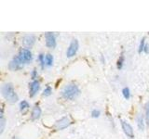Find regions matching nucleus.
<instances>
[{
    "mask_svg": "<svg viewBox=\"0 0 149 139\" xmlns=\"http://www.w3.org/2000/svg\"><path fill=\"white\" fill-rule=\"evenodd\" d=\"M1 94L8 103L14 104L19 100V96L11 83H6L1 86Z\"/></svg>",
    "mask_w": 149,
    "mask_h": 139,
    "instance_id": "f257e3e1",
    "label": "nucleus"
},
{
    "mask_svg": "<svg viewBox=\"0 0 149 139\" xmlns=\"http://www.w3.org/2000/svg\"><path fill=\"white\" fill-rule=\"evenodd\" d=\"M61 95L64 99L73 100L80 95V89L76 83H68L63 88Z\"/></svg>",
    "mask_w": 149,
    "mask_h": 139,
    "instance_id": "f03ea898",
    "label": "nucleus"
},
{
    "mask_svg": "<svg viewBox=\"0 0 149 139\" xmlns=\"http://www.w3.org/2000/svg\"><path fill=\"white\" fill-rule=\"evenodd\" d=\"M17 57L24 65L31 63L33 60V54L29 48H21Z\"/></svg>",
    "mask_w": 149,
    "mask_h": 139,
    "instance_id": "7ed1b4c3",
    "label": "nucleus"
},
{
    "mask_svg": "<svg viewBox=\"0 0 149 139\" xmlns=\"http://www.w3.org/2000/svg\"><path fill=\"white\" fill-rule=\"evenodd\" d=\"M72 123V120L68 116H63L58 120H56V122L54 124V128L56 130H63L65 128L69 127Z\"/></svg>",
    "mask_w": 149,
    "mask_h": 139,
    "instance_id": "20e7f679",
    "label": "nucleus"
},
{
    "mask_svg": "<svg viewBox=\"0 0 149 139\" xmlns=\"http://www.w3.org/2000/svg\"><path fill=\"white\" fill-rule=\"evenodd\" d=\"M78 48H79V43L77 39H73L71 42H70V44L67 47V50H66V57L67 58H73L74 55L77 53L78 51Z\"/></svg>",
    "mask_w": 149,
    "mask_h": 139,
    "instance_id": "39448f33",
    "label": "nucleus"
},
{
    "mask_svg": "<svg viewBox=\"0 0 149 139\" xmlns=\"http://www.w3.org/2000/svg\"><path fill=\"white\" fill-rule=\"evenodd\" d=\"M45 44L46 46L49 48L53 49L57 45V39H56V35L53 32H46L45 34Z\"/></svg>",
    "mask_w": 149,
    "mask_h": 139,
    "instance_id": "423d86ee",
    "label": "nucleus"
},
{
    "mask_svg": "<svg viewBox=\"0 0 149 139\" xmlns=\"http://www.w3.org/2000/svg\"><path fill=\"white\" fill-rule=\"evenodd\" d=\"M121 128H122L125 136L129 139H133L134 138V131L132 126L126 120H121Z\"/></svg>",
    "mask_w": 149,
    "mask_h": 139,
    "instance_id": "0eeeda50",
    "label": "nucleus"
},
{
    "mask_svg": "<svg viewBox=\"0 0 149 139\" xmlns=\"http://www.w3.org/2000/svg\"><path fill=\"white\" fill-rule=\"evenodd\" d=\"M23 67H24V64H23L17 56H15L11 60L10 62L8 63V69L10 71H20Z\"/></svg>",
    "mask_w": 149,
    "mask_h": 139,
    "instance_id": "6e6552de",
    "label": "nucleus"
},
{
    "mask_svg": "<svg viewBox=\"0 0 149 139\" xmlns=\"http://www.w3.org/2000/svg\"><path fill=\"white\" fill-rule=\"evenodd\" d=\"M36 41V37L34 34H25L22 38V44L25 46V48L32 47Z\"/></svg>",
    "mask_w": 149,
    "mask_h": 139,
    "instance_id": "1a4fd4ad",
    "label": "nucleus"
},
{
    "mask_svg": "<svg viewBox=\"0 0 149 139\" xmlns=\"http://www.w3.org/2000/svg\"><path fill=\"white\" fill-rule=\"evenodd\" d=\"M40 89V83L38 81H32L29 83V96L35 97Z\"/></svg>",
    "mask_w": 149,
    "mask_h": 139,
    "instance_id": "9d476101",
    "label": "nucleus"
},
{
    "mask_svg": "<svg viewBox=\"0 0 149 139\" xmlns=\"http://www.w3.org/2000/svg\"><path fill=\"white\" fill-rule=\"evenodd\" d=\"M41 115H42V110L40 109V107L36 105L34 108L32 109V111H31V120H39L40 117H41Z\"/></svg>",
    "mask_w": 149,
    "mask_h": 139,
    "instance_id": "9b49d317",
    "label": "nucleus"
},
{
    "mask_svg": "<svg viewBox=\"0 0 149 139\" xmlns=\"http://www.w3.org/2000/svg\"><path fill=\"white\" fill-rule=\"evenodd\" d=\"M136 122H137V126L140 131H143L144 127H146V123L144 115L142 113H139L136 117Z\"/></svg>",
    "mask_w": 149,
    "mask_h": 139,
    "instance_id": "f8f14e48",
    "label": "nucleus"
},
{
    "mask_svg": "<svg viewBox=\"0 0 149 139\" xmlns=\"http://www.w3.org/2000/svg\"><path fill=\"white\" fill-rule=\"evenodd\" d=\"M19 108H20V110L22 114L26 113L28 110L30 109V105L26 100H22L20 102V105H19Z\"/></svg>",
    "mask_w": 149,
    "mask_h": 139,
    "instance_id": "ddd939ff",
    "label": "nucleus"
},
{
    "mask_svg": "<svg viewBox=\"0 0 149 139\" xmlns=\"http://www.w3.org/2000/svg\"><path fill=\"white\" fill-rule=\"evenodd\" d=\"M5 126H6V119L4 116V109H1V112H0V133H3Z\"/></svg>",
    "mask_w": 149,
    "mask_h": 139,
    "instance_id": "4468645a",
    "label": "nucleus"
},
{
    "mask_svg": "<svg viewBox=\"0 0 149 139\" xmlns=\"http://www.w3.org/2000/svg\"><path fill=\"white\" fill-rule=\"evenodd\" d=\"M124 63H125V55H124V51H122V53L120 54L118 61H116V68L118 70H121L124 66Z\"/></svg>",
    "mask_w": 149,
    "mask_h": 139,
    "instance_id": "2eb2a0df",
    "label": "nucleus"
},
{
    "mask_svg": "<svg viewBox=\"0 0 149 139\" xmlns=\"http://www.w3.org/2000/svg\"><path fill=\"white\" fill-rule=\"evenodd\" d=\"M45 61H46V67H51L54 62V58L51 54H47L45 57Z\"/></svg>",
    "mask_w": 149,
    "mask_h": 139,
    "instance_id": "dca6fc26",
    "label": "nucleus"
},
{
    "mask_svg": "<svg viewBox=\"0 0 149 139\" xmlns=\"http://www.w3.org/2000/svg\"><path fill=\"white\" fill-rule=\"evenodd\" d=\"M45 57H46V55L42 54V53H40L38 56H37V61L39 62V65H40V67H41V69H42V70H43V69L46 67Z\"/></svg>",
    "mask_w": 149,
    "mask_h": 139,
    "instance_id": "f3484780",
    "label": "nucleus"
},
{
    "mask_svg": "<svg viewBox=\"0 0 149 139\" xmlns=\"http://www.w3.org/2000/svg\"><path fill=\"white\" fill-rule=\"evenodd\" d=\"M144 117H146L147 127L149 128V102H147L146 106H144Z\"/></svg>",
    "mask_w": 149,
    "mask_h": 139,
    "instance_id": "a211bd4d",
    "label": "nucleus"
},
{
    "mask_svg": "<svg viewBox=\"0 0 149 139\" xmlns=\"http://www.w3.org/2000/svg\"><path fill=\"white\" fill-rule=\"evenodd\" d=\"M146 37H143L140 41V44H139V46H138V52L141 54L142 52H143V49H144V46H146Z\"/></svg>",
    "mask_w": 149,
    "mask_h": 139,
    "instance_id": "6ab92c4d",
    "label": "nucleus"
},
{
    "mask_svg": "<svg viewBox=\"0 0 149 139\" xmlns=\"http://www.w3.org/2000/svg\"><path fill=\"white\" fill-rule=\"evenodd\" d=\"M122 95L125 99H130V90L129 87H124L122 89Z\"/></svg>",
    "mask_w": 149,
    "mask_h": 139,
    "instance_id": "aec40b11",
    "label": "nucleus"
},
{
    "mask_svg": "<svg viewBox=\"0 0 149 139\" xmlns=\"http://www.w3.org/2000/svg\"><path fill=\"white\" fill-rule=\"evenodd\" d=\"M51 94H52V88H51L49 85H48V86H46L45 87V89L43 90V95L44 96H49Z\"/></svg>",
    "mask_w": 149,
    "mask_h": 139,
    "instance_id": "412c9836",
    "label": "nucleus"
},
{
    "mask_svg": "<svg viewBox=\"0 0 149 139\" xmlns=\"http://www.w3.org/2000/svg\"><path fill=\"white\" fill-rule=\"evenodd\" d=\"M91 117H92V118H99V117H100V115H101V111H100V109H92V110H91Z\"/></svg>",
    "mask_w": 149,
    "mask_h": 139,
    "instance_id": "4be33fe9",
    "label": "nucleus"
},
{
    "mask_svg": "<svg viewBox=\"0 0 149 139\" xmlns=\"http://www.w3.org/2000/svg\"><path fill=\"white\" fill-rule=\"evenodd\" d=\"M37 77H38V72H37L36 69H34L31 72V79H32V81H36Z\"/></svg>",
    "mask_w": 149,
    "mask_h": 139,
    "instance_id": "5701e85b",
    "label": "nucleus"
},
{
    "mask_svg": "<svg viewBox=\"0 0 149 139\" xmlns=\"http://www.w3.org/2000/svg\"><path fill=\"white\" fill-rule=\"evenodd\" d=\"M143 52L146 53V54H149V45H148V44H146V46H144Z\"/></svg>",
    "mask_w": 149,
    "mask_h": 139,
    "instance_id": "b1692460",
    "label": "nucleus"
},
{
    "mask_svg": "<svg viewBox=\"0 0 149 139\" xmlns=\"http://www.w3.org/2000/svg\"><path fill=\"white\" fill-rule=\"evenodd\" d=\"M12 139H20V138H19V137H17V136H14Z\"/></svg>",
    "mask_w": 149,
    "mask_h": 139,
    "instance_id": "393cba45",
    "label": "nucleus"
}]
</instances>
